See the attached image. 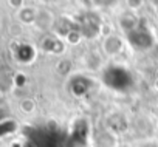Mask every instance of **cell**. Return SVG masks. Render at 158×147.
I'll list each match as a JSON object with an SVG mask.
<instances>
[{"label":"cell","mask_w":158,"mask_h":147,"mask_svg":"<svg viewBox=\"0 0 158 147\" xmlns=\"http://www.w3.org/2000/svg\"><path fill=\"white\" fill-rule=\"evenodd\" d=\"M19 108H20V112L30 115V113H33L36 110V101L33 98H23L19 102Z\"/></svg>","instance_id":"cell-7"},{"label":"cell","mask_w":158,"mask_h":147,"mask_svg":"<svg viewBox=\"0 0 158 147\" xmlns=\"http://www.w3.org/2000/svg\"><path fill=\"white\" fill-rule=\"evenodd\" d=\"M37 14H39V11L34 10V8H31V6H23L22 10L17 11V17H19V20H20L22 23H25V25L36 23V20H37Z\"/></svg>","instance_id":"cell-4"},{"label":"cell","mask_w":158,"mask_h":147,"mask_svg":"<svg viewBox=\"0 0 158 147\" xmlns=\"http://www.w3.org/2000/svg\"><path fill=\"white\" fill-rule=\"evenodd\" d=\"M8 3H10V6L13 8V10H22L25 5H23V0H8Z\"/></svg>","instance_id":"cell-10"},{"label":"cell","mask_w":158,"mask_h":147,"mask_svg":"<svg viewBox=\"0 0 158 147\" xmlns=\"http://www.w3.org/2000/svg\"><path fill=\"white\" fill-rule=\"evenodd\" d=\"M123 48H124V40H123L119 36H116V34L107 36V37L104 39V42H102V50H104V53H106L107 56H110V57H115V56L121 54Z\"/></svg>","instance_id":"cell-1"},{"label":"cell","mask_w":158,"mask_h":147,"mask_svg":"<svg viewBox=\"0 0 158 147\" xmlns=\"http://www.w3.org/2000/svg\"><path fill=\"white\" fill-rule=\"evenodd\" d=\"M40 47L45 51H48V53H59V48L57 47H62V43H59L57 39L53 37V36H45L42 39V42H40Z\"/></svg>","instance_id":"cell-5"},{"label":"cell","mask_w":158,"mask_h":147,"mask_svg":"<svg viewBox=\"0 0 158 147\" xmlns=\"http://www.w3.org/2000/svg\"><path fill=\"white\" fill-rule=\"evenodd\" d=\"M119 27L121 30L126 33V34H130L132 31L136 30L138 27V19L133 13H124L121 17H119Z\"/></svg>","instance_id":"cell-3"},{"label":"cell","mask_w":158,"mask_h":147,"mask_svg":"<svg viewBox=\"0 0 158 147\" xmlns=\"http://www.w3.org/2000/svg\"><path fill=\"white\" fill-rule=\"evenodd\" d=\"M144 3H146V0H126V5H127V8L130 10V13L138 11L139 8L144 6Z\"/></svg>","instance_id":"cell-8"},{"label":"cell","mask_w":158,"mask_h":147,"mask_svg":"<svg viewBox=\"0 0 158 147\" xmlns=\"http://www.w3.org/2000/svg\"><path fill=\"white\" fill-rule=\"evenodd\" d=\"M95 147H118V136L113 130L106 129L96 133L95 136Z\"/></svg>","instance_id":"cell-2"},{"label":"cell","mask_w":158,"mask_h":147,"mask_svg":"<svg viewBox=\"0 0 158 147\" xmlns=\"http://www.w3.org/2000/svg\"><path fill=\"white\" fill-rule=\"evenodd\" d=\"M16 57L20 62H31L34 57V51H33L31 45H20L19 50L16 51Z\"/></svg>","instance_id":"cell-6"},{"label":"cell","mask_w":158,"mask_h":147,"mask_svg":"<svg viewBox=\"0 0 158 147\" xmlns=\"http://www.w3.org/2000/svg\"><path fill=\"white\" fill-rule=\"evenodd\" d=\"M156 130H158V122H156Z\"/></svg>","instance_id":"cell-11"},{"label":"cell","mask_w":158,"mask_h":147,"mask_svg":"<svg viewBox=\"0 0 158 147\" xmlns=\"http://www.w3.org/2000/svg\"><path fill=\"white\" fill-rule=\"evenodd\" d=\"M81 37H82V34H79L77 31H70V33L67 34V39H68L70 43H79Z\"/></svg>","instance_id":"cell-9"}]
</instances>
